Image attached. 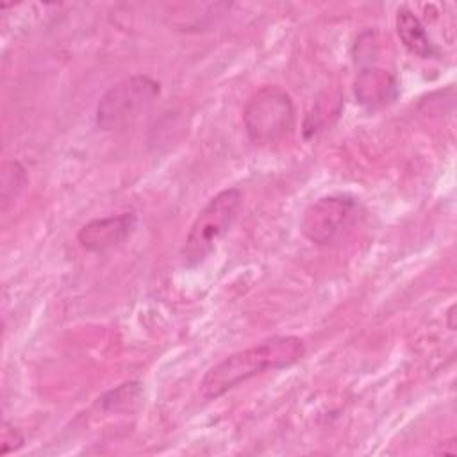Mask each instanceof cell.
Instances as JSON below:
<instances>
[{"label": "cell", "instance_id": "3957f363", "mask_svg": "<svg viewBox=\"0 0 457 457\" xmlns=\"http://www.w3.org/2000/svg\"><path fill=\"white\" fill-rule=\"evenodd\" d=\"M161 95V84L143 73L130 75L112 84L98 100L95 111L96 127L116 132L130 127Z\"/></svg>", "mask_w": 457, "mask_h": 457}, {"label": "cell", "instance_id": "8fae6325", "mask_svg": "<svg viewBox=\"0 0 457 457\" xmlns=\"http://www.w3.org/2000/svg\"><path fill=\"white\" fill-rule=\"evenodd\" d=\"M25 439L21 436V432L11 425L9 421L2 423V446H0V455H7L11 452H16L23 446Z\"/></svg>", "mask_w": 457, "mask_h": 457}, {"label": "cell", "instance_id": "8992f818", "mask_svg": "<svg viewBox=\"0 0 457 457\" xmlns=\"http://www.w3.org/2000/svg\"><path fill=\"white\" fill-rule=\"evenodd\" d=\"M137 227L134 212H120L104 218H95L84 223L77 232L79 245L93 253H104L125 243Z\"/></svg>", "mask_w": 457, "mask_h": 457}, {"label": "cell", "instance_id": "5b68a950", "mask_svg": "<svg viewBox=\"0 0 457 457\" xmlns=\"http://www.w3.org/2000/svg\"><path fill=\"white\" fill-rule=\"evenodd\" d=\"M359 202L348 195H327L303 211L300 218L302 236L318 246H327L350 230L359 214Z\"/></svg>", "mask_w": 457, "mask_h": 457}, {"label": "cell", "instance_id": "7c38bea8", "mask_svg": "<svg viewBox=\"0 0 457 457\" xmlns=\"http://www.w3.org/2000/svg\"><path fill=\"white\" fill-rule=\"evenodd\" d=\"M453 312H455V305H450V309L446 311V325L450 330H455V321H453L455 314Z\"/></svg>", "mask_w": 457, "mask_h": 457}, {"label": "cell", "instance_id": "6da1fadb", "mask_svg": "<svg viewBox=\"0 0 457 457\" xmlns=\"http://www.w3.org/2000/svg\"><path fill=\"white\" fill-rule=\"evenodd\" d=\"M307 353L305 341L298 336H273L245 350H239L214 364L200 380L198 393L205 400H216L236 386L271 370H284Z\"/></svg>", "mask_w": 457, "mask_h": 457}, {"label": "cell", "instance_id": "9c48e42d", "mask_svg": "<svg viewBox=\"0 0 457 457\" xmlns=\"http://www.w3.org/2000/svg\"><path fill=\"white\" fill-rule=\"evenodd\" d=\"M27 186V171L18 161H5L0 171V198L5 211Z\"/></svg>", "mask_w": 457, "mask_h": 457}, {"label": "cell", "instance_id": "ba28073f", "mask_svg": "<svg viewBox=\"0 0 457 457\" xmlns=\"http://www.w3.org/2000/svg\"><path fill=\"white\" fill-rule=\"evenodd\" d=\"M395 27L402 45L407 48L409 54L420 59H432L437 55V48L432 43L425 25L420 21V18L412 11L398 9L395 18Z\"/></svg>", "mask_w": 457, "mask_h": 457}, {"label": "cell", "instance_id": "30bf717a", "mask_svg": "<svg viewBox=\"0 0 457 457\" xmlns=\"http://www.w3.org/2000/svg\"><path fill=\"white\" fill-rule=\"evenodd\" d=\"M143 387L139 382H125L120 384L116 389H111L100 398V405L105 411L118 412V411H130L141 398Z\"/></svg>", "mask_w": 457, "mask_h": 457}, {"label": "cell", "instance_id": "277c9868", "mask_svg": "<svg viewBox=\"0 0 457 457\" xmlns=\"http://www.w3.org/2000/svg\"><path fill=\"white\" fill-rule=\"evenodd\" d=\"M246 136L257 145H271L287 137L295 129V104L280 86H262L243 111Z\"/></svg>", "mask_w": 457, "mask_h": 457}, {"label": "cell", "instance_id": "52a82bcc", "mask_svg": "<svg viewBox=\"0 0 457 457\" xmlns=\"http://www.w3.org/2000/svg\"><path fill=\"white\" fill-rule=\"evenodd\" d=\"M400 93L396 77L380 66H364L353 79L355 100L368 111H378L396 100Z\"/></svg>", "mask_w": 457, "mask_h": 457}, {"label": "cell", "instance_id": "7a4b0ae2", "mask_svg": "<svg viewBox=\"0 0 457 457\" xmlns=\"http://www.w3.org/2000/svg\"><path fill=\"white\" fill-rule=\"evenodd\" d=\"M243 204V193L237 187H227L216 193L198 212L180 248L184 266L195 268L204 262L220 239L234 225Z\"/></svg>", "mask_w": 457, "mask_h": 457}]
</instances>
